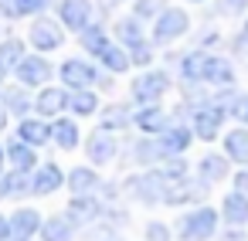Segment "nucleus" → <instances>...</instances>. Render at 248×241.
<instances>
[{"label": "nucleus", "mask_w": 248, "mask_h": 241, "mask_svg": "<svg viewBox=\"0 0 248 241\" xmlns=\"http://www.w3.org/2000/svg\"><path fill=\"white\" fill-rule=\"evenodd\" d=\"M217 221H221V211L194 207L177 221V234H180V241H211L217 231Z\"/></svg>", "instance_id": "obj_1"}, {"label": "nucleus", "mask_w": 248, "mask_h": 241, "mask_svg": "<svg viewBox=\"0 0 248 241\" xmlns=\"http://www.w3.org/2000/svg\"><path fill=\"white\" fill-rule=\"evenodd\" d=\"M224 116H228V109L221 102H214V99H204L201 105H194L190 109V129H194V136L204 139V143L217 139V133L224 126Z\"/></svg>", "instance_id": "obj_2"}, {"label": "nucleus", "mask_w": 248, "mask_h": 241, "mask_svg": "<svg viewBox=\"0 0 248 241\" xmlns=\"http://www.w3.org/2000/svg\"><path fill=\"white\" fill-rule=\"evenodd\" d=\"M190 31V17L184 7H163L153 21V31H150V41L153 45H173L177 38H184Z\"/></svg>", "instance_id": "obj_3"}, {"label": "nucleus", "mask_w": 248, "mask_h": 241, "mask_svg": "<svg viewBox=\"0 0 248 241\" xmlns=\"http://www.w3.org/2000/svg\"><path fill=\"white\" fill-rule=\"evenodd\" d=\"M167 92H170V75L160 72V68H146L143 75H136V78L129 82V95H133L136 105H153V102H160Z\"/></svg>", "instance_id": "obj_4"}, {"label": "nucleus", "mask_w": 248, "mask_h": 241, "mask_svg": "<svg viewBox=\"0 0 248 241\" xmlns=\"http://www.w3.org/2000/svg\"><path fill=\"white\" fill-rule=\"evenodd\" d=\"M167 187H170V180L163 177V170H160V166H150L146 173H140V177L126 180V194H129V197H136L140 204H163Z\"/></svg>", "instance_id": "obj_5"}, {"label": "nucleus", "mask_w": 248, "mask_h": 241, "mask_svg": "<svg viewBox=\"0 0 248 241\" xmlns=\"http://www.w3.org/2000/svg\"><path fill=\"white\" fill-rule=\"evenodd\" d=\"M58 78H62V85H65L68 92H75V89H92V85H99L102 72H99L89 58H65L62 68H58Z\"/></svg>", "instance_id": "obj_6"}, {"label": "nucleus", "mask_w": 248, "mask_h": 241, "mask_svg": "<svg viewBox=\"0 0 248 241\" xmlns=\"http://www.w3.org/2000/svg\"><path fill=\"white\" fill-rule=\"evenodd\" d=\"M51 75H55V68H51V61L38 51V55H24L21 61H17V68H14V78H17V85H24V89H45L48 82H51Z\"/></svg>", "instance_id": "obj_7"}, {"label": "nucleus", "mask_w": 248, "mask_h": 241, "mask_svg": "<svg viewBox=\"0 0 248 241\" xmlns=\"http://www.w3.org/2000/svg\"><path fill=\"white\" fill-rule=\"evenodd\" d=\"M28 41H31L41 55L58 51V48L65 45V24H62V21H51V17H45V14H38V21H34L31 31H28Z\"/></svg>", "instance_id": "obj_8"}, {"label": "nucleus", "mask_w": 248, "mask_h": 241, "mask_svg": "<svg viewBox=\"0 0 248 241\" xmlns=\"http://www.w3.org/2000/svg\"><path fill=\"white\" fill-rule=\"evenodd\" d=\"M201 85H214V89H231L234 85V65L224 55H211L204 58V72H201Z\"/></svg>", "instance_id": "obj_9"}, {"label": "nucleus", "mask_w": 248, "mask_h": 241, "mask_svg": "<svg viewBox=\"0 0 248 241\" xmlns=\"http://www.w3.org/2000/svg\"><path fill=\"white\" fill-rule=\"evenodd\" d=\"M197 136H194V129L190 126H184V122H170L160 136H156V143H160V150H163V156H184L187 150H190V143H194Z\"/></svg>", "instance_id": "obj_10"}, {"label": "nucleus", "mask_w": 248, "mask_h": 241, "mask_svg": "<svg viewBox=\"0 0 248 241\" xmlns=\"http://www.w3.org/2000/svg\"><path fill=\"white\" fill-rule=\"evenodd\" d=\"M116 153H119V143H116V136L106 133V129H95V133L85 139V156H89L92 166H106V163H112Z\"/></svg>", "instance_id": "obj_11"}, {"label": "nucleus", "mask_w": 248, "mask_h": 241, "mask_svg": "<svg viewBox=\"0 0 248 241\" xmlns=\"http://www.w3.org/2000/svg\"><path fill=\"white\" fill-rule=\"evenodd\" d=\"M65 214L72 217V224H75V227H82V224L99 221V217L106 214V204H102L95 194H72V204H68V211H65Z\"/></svg>", "instance_id": "obj_12"}, {"label": "nucleus", "mask_w": 248, "mask_h": 241, "mask_svg": "<svg viewBox=\"0 0 248 241\" xmlns=\"http://www.w3.org/2000/svg\"><path fill=\"white\" fill-rule=\"evenodd\" d=\"M92 0H58V21L75 34L92 24Z\"/></svg>", "instance_id": "obj_13"}, {"label": "nucleus", "mask_w": 248, "mask_h": 241, "mask_svg": "<svg viewBox=\"0 0 248 241\" xmlns=\"http://www.w3.org/2000/svg\"><path fill=\"white\" fill-rule=\"evenodd\" d=\"M68 109V89L62 85H45L38 95H34V112L41 116V119H58L62 112Z\"/></svg>", "instance_id": "obj_14"}, {"label": "nucleus", "mask_w": 248, "mask_h": 241, "mask_svg": "<svg viewBox=\"0 0 248 241\" xmlns=\"http://www.w3.org/2000/svg\"><path fill=\"white\" fill-rule=\"evenodd\" d=\"M170 122H173V119L167 116V109H163L160 102H153V105H140V109L133 112V126H136L143 136H160Z\"/></svg>", "instance_id": "obj_15"}, {"label": "nucleus", "mask_w": 248, "mask_h": 241, "mask_svg": "<svg viewBox=\"0 0 248 241\" xmlns=\"http://www.w3.org/2000/svg\"><path fill=\"white\" fill-rule=\"evenodd\" d=\"M62 187H65V170L58 163H38L34 166V173H31V194L34 197H48Z\"/></svg>", "instance_id": "obj_16"}, {"label": "nucleus", "mask_w": 248, "mask_h": 241, "mask_svg": "<svg viewBox=\"0 0 248 241\" xmlns=\"http://www.w3.org/2000/svg\"><path fill=\"white\" fill-rule=\"evenodd\" d=\"M207 194V183L197 177V180H190V177H184V180H173L170 187H167V197H163V204H170V207H184V204H194V200H201Z\"/></svg>", "instance_id": "obj_17"}, {"label": "nucleus", "mask_w": 248, "mask_h": 241, "mask_svg": "<svg viewBox=\"0 0 248 241\" xmlns=\"http://www.w3.org/2000/svg\"><path fill=\"white\" fill-rule=\"evenodd\" d=\"M41 214L34 207H21L11 214V241H31L38 231H41Z\"/></svg>", "instance_id": "obj_18"}, {"label": "nucleus", "mask_w": 248, "mask_h": 241, "mask_svg": "<svg viewBox=\"0 0 248 241\" xmlns=\"http://www.w3.org/2000/svg\"><path fill=\"white\" fill-rule=\"evenodd\" d=\"M17 139H24V143H31L34 150L38 146H45L48 139H51V122L48 119H34V116H24V119H17Z\"/></svg>", "instance_id": "obj_19"}, {"label": "nucleus", "mask_w": 248, "mask_h": 241, "mask_svg": "<svg viewBox=\"0 0 248 241\" xmlns=\"http://www.w3.org/2000/svg\"><path fill=\"white\" fill-rule=\"evenodd\" d=\"M65 187L72 194H95L102 187V177H99L95 166H75V170L65 173Z\"/></svg>", "instance_id": "obj_20"}, {"label": "nucleus", "mask_w": 248, "mask_h": 241, "mask_svg": "<svg viewBox=\"0 0 248 241\" xmlns=\"http://www.w3.org/2000/svg\"><path fill=\"white\" fill-rule=\"evenodd\" d=\"M7 163L14 166V170H24V173H34V166H38V153H34V146L31 143H24V139H11L7 146Z\"/></svg>", "instance_id": "obj_21"}, {"label": "nucleus", "mask_w": 248, "mask_h": 241, "mask_svg": "<svg viewBox=\"0 0 248 241\" xmlns=\"http://www.w3.org/2000/svg\"><path fill=\"white\" fill-rule=\"evenodd\" d=\"M221 217H224V224H231V227L248 224V197H245L241 190L224 194V200H221Z\"/></svg>", "instance_id": "obj_22"}, {"label": "nucleus", "mask_w": 248, "mask_h": 241, "mask_svg": "<svg viewBox=\"0 0 248 241\" xmlns=\"http://www.w3.org/2000/svg\"><path fill=\"white\" fill-rule=\"evenodd\" d=\"M95 61H99L106 72H112V75H123V72H129V65H133V61H129V51H126L119 41H109V45L95 55Z\"/></svg>", "instance_id": "obj_23"}, {"label": "nucleus", "mask_w": 248, "mask_h": 241, "mask_svg": "<svg viewBox=\"0 0 248 241\" xmlns=\"http://www.w3.org/2000/svg\"><path fill=\"white\" fill-rule=\"evenodd\" d=\"M228 156L224 153H207V156H201L197 160V177L211 187V183H221L224 177H228Z\"/></svg>", "instance_id": "obj_24"}, {"label": "nucleus", "mask_w": 248, "mask_h": 241, "mask_svg": "<svg viewBox=\"0 0 248 241\" xmlns=\"http://www.w3.org/2000/svg\"><path fill=\"white\" fill-rule=\"evenodd\" d=\"M41 241H75V224L68 214H51L48 221H41Z\"/></svg>", "instance_id": "obj_25"}, {"label": "nucleus", "mask_w": 248, "mask_h": 241, "mask_svg": "<svg viewBox=\"0 0 248 241\" xmlns=\"http://www.w3.org/2000/svg\"><path fill=\"white\" fill-rule=\"evenodd\" d=\"M31 194V177L24 170H4L0 173V200H11V197H24Z\"/></svg>", "instance_id": "obj_26"}, {"label": "nucleus", "mask_w": 248, "mask_h": 241, "mask_svg": "<svg viewBox=\"0 0 248 241\" xmlns=\"http://www.w3.org/2000/svg\"><path fill=\"white\" fill-rule=\"evenodd\" d=\"M4 109L11 112V116H17V119H24V116H31L34 112V99L28 95V89L24 85H11V89H4Z\"/></svg>", "instance_id": "obj_27"}, {"label": "nucleus", "mask_w": 248, "mask_h": 241, "mask_svg": "<svg viewBox=\"0 0 248 241\" xmlns=\"http://www.w3.org/2000/svg\"><path fill=\"white\" fill-rule=\"evenodd\" d=\"M78 126H75V119H68V116H58V119H51V143L58 146V150H75L78 146Z\"/></svg>", "instance_id": "obj_28"}, {"label": "nucleus", "mask_w": 248, "mask_h": 241, "mask_svg": "<svg viewBox=\"0 0 248 241\" xmlns=\"http://www.w3.org/2000/svg\"><path fill=\"white\" fill-rule=\"evenodd\" d=\"M133 160H136L140 166H160L167 156H163V150H160L156 136H143V139H136V143H133Z\"/></svg>", "instance_id": "obj_29"}, {"label": "nucleus", "mask_w": 248, "mask_h": 241, "mask_svg": "<svg viewBox=\"0 0 248 241\" xmlns=\"http://www.w3.org/2000/svg\"><path fill=\"white\" fill-rule=\"evenodd\" d=\"M224 156H228L231 163L248 166V129H245V126L224 133Z\"/></svg>", "instance_id": "obj_30"}, {"label": "nucleus", "mask_w": 248, "mask_h": 241, "mask_svg": "<svg viewBox=\"0 0 248 241\" xmlns=\"http://www.w3.org/2000/svg\"><path fill=\"white\" fill-rule=\"evenodd\" d=\"M21 58H24V41L21 38H4V41H0V78L14 75Z\"/></svg>", "instance_id": "obj_31"}, {"label": "nucleus", "mask_w": 248, "mask_h": 241, "mask_svg": "<svg viewBox=\"0 0 248 241\" xmlns=\"http://www.w3.org/2000/svg\"><path fill=\"white\" fill-rule=\"evenodd\" d=\"M112 34H116V41L123 45V48H129V45H136V41H143L146 34H143V21L140 17H119L116 24H112Z\"/></svg>", "instance_id": "obj_32"}, {"label": "nucleus", "mask_w": 248, "mask_h": 241, "mask_svg": "<svg viewBox=\"0 0 248 241\" xmlns=\"http://www.w3.org/2000/svg\"><path fill=\"white\" fill-rule=\"evenodd\" d=\"M68 112L72 116H95L99 112V95L92 89H75L68 92Z\"/></svg>", "instance_id": "obj_33"}, {"label": "nucleus", "mask_w": 248, "mask_h": 241, "mask_svg": "<svg viewBox=\"0 0 248 241\" xmlns=\"http://www.w3.org/2000/svg\"><path fill=\"white\" fill-rule=\"evenodd\" d=\"M78 41H82V48H85V51L95 58V55H99V51L109 45V31H106L99 21H92L89 28H82V31H78Z\"/></svg>", "instance_id": "obj_34"}, {"label": "nucleus", "mask_w": 248, "mask_h": 241, "mask_svg": "<svg viewBox=\"0 0 248 241\" xmlns=\"http://www.w3.org/2000/svg\"><path fill=\"white\" fill-rule=\"evenodd\" d=\"M204 58H207V51H201V48H194V51H187V55L180 58V78H184L187 85H201Z\"/></svg>", "instance_id": "obj_35"}, {"label": "nucleus", "mask_w": 248, "mask_h": 241, "mask_svg": "<svg viewBox=\"0 0 248 241\" xmlns=\"http://www.w3.org/2000/svg\"><path fill=\"white\" fill-rule=\"evenodd\" d=\"M129 122H133L129 105H106V109H102V122H99V129H106V133H119V129H129Z\"/></svg>", "instance_id": "obj_36"}, {"label": "nucleus", "mask_w": 248, "mask_h": 241, "mask_svg": "<svg viewBox=\"0 0 248 241\" xmlns=\"http://www.w3.org/2000/svg\"><path fill=\"white\" fill-rule=\"evenodd\" d=\"M126 51H129V61H133V65H140V68H150V65H153V41H150V38L129 45Z\"/></svg>", "instance_id": "obj_37"}, {"label": "nucleus", "mask_w": 248, "mask_h": 241, "mask_svg": "<svg viewBox=\"0 0 248 241\" xmlns=\"http://www.w3.org/2000/svg\"><path fill=\"white\" fill-rule=\"evenodd\" d=\"M160 11H163V0H133V17L140 21H156Z\"/></svg>", "instance_id": "obj_38"}, {"label": "nucleus", "mask_w": 248, "mask_h": 241, "mask_svg": "<svg viewBox=\"0 0 248 241\" xmlns=\"http://www.w3.org/2000/svg\"><path fill=\"white\" fill-rule=\"evenodd\" d=\"M160 170H163V177L173 183V180H184L187 177V160L184 156H167L163 163H160Z\"/></svg>", "instance_id": "obj_39"}, {"label": "nucleus", "mask_w": 248, "mask_h": 241, "mask_svg": "<svg viewBox=\"0 0 248 241\" xmlns=\"http://www.w3.org/2000/svg\"><path fill=\"white\" fill-rule=\"evenodd\" d=\"M228 116H234L241 126H248V92H234V99L228 102Z\"/></svg>", "instance_id": "obj_40"}, {"label": "nucleus", "mask_w": 248, "mask_h": 241, "mask_svg": "<svg viewBox=\"0 0 248 241\" xmlns=\"http://www.w3.org/2000/svg\"><path fill=\"white\" fill-rule=\"evenodd\" d=\"M51 0H14V7H17V17H38L48 11Z\"/></svg>", "instance_id": "obj_41"}, {"label": "nucleus", "mask_w": 248, "mask_h": 241, "mask_svg": "<svg viewBox=\"0 0 248 241\" xmlns=\"http://www.w3.org/2000/svg\"><path fill=\"white\" fill-rule=\"evenodd\" d=\"M248 0H217V14L221 17H245Z\"/></svg>", "instance_id": "obj_42"}, {"label": "nucleus", "mask_w": 248, "mask_h": 241, "mask_svg": "<svg viewBox=\"0 0 248 241\" xmlns=\"http://www.w3.org/2000/svg\"><path fill=\"white\" fill-rule=\"evenodd\" d=\"M82 241H123V238H119L112 227H106V224H102V227H92V231H85V234H82Z\"/></svg>", "instance_id": "obj_43"}, {"label": "nucleus", "mask_w": 248, "mask_h": 241, "mask_svg": "<svg viewBox=\"0 0 248 241\" xmlns=\"http://www.w3.org/2000/svg\"><path fill=\"white\" fill-rule=\"evenodd\" d=\"M146 241H170V227L163 221H150L146 224Z\"/></svg>", "instance_id": "obj_44"}, {"label": "nucleus", "mask_w": 248, "mask_h": 241, "mask_svg": "<svg viewBox=\"0 0 248 241\" xmlns=\"http://www.w3.org/2000/svg\"><path fill=\"white\" fill-rule=\"evenodd\" d=\"M234 190H241V194L248 197V166H241V170L234 173Z\"/></svg>", "instance_id": "obj_45"}, {"label": "nucleus", "mask_w": 248, "mask_h": 241, "mask_svg": "<svg viewBox=\"0 0 248 241\" xmlns=\"http://www.w3.org/2000/svg\"><path fill=\"white\" fill-rule=\"evenodd\" d=\"M0 14H4L7 21H14V17H17V7H14V0H0Z\"/></svg>", "instance_id": "obj_46"}, {"label": "nucleus", "mask_w": 248, "mask_h": 241, "mask_svg": "<svg viewBox=\"0 0 248 241\" xmlns=\"http://www.w3.org/2000/svg\"><path fill=\"white\" fill-rule=\"evenodd\" d=\"M0 241H11V217L0 214Z\"/></svg>", "instance_id": "obj_47"}, {"label": "nucleus", "mask_w": 248, "mask_h": 241, "mask_svg": "<svg viewBox=\"0 0 248 241\" xmlns=\"http://www.w3.org/2000/svg\"><path fill=\"white\" fill-rule=\"evenodd\" d=\"M221 241H245V231H241V227H231V231L221 234Z\"/></svg>", "instance_id": "obj_48"}, {"label": "nucleus", "mask_w": 248, "mask_h": 241, "mask_svg": "<svg viewBox=\"0 0 248 241\" xmlns=\"http://www.w3.org/2000/svg\"><path fill=\"white\" fill-rule=\"evenodd\" d=\"M7 116H11V112L4 109V102H0V129H7Z\"/></svg>", "instance_id": "obj_49"}, {"label": "nucleus", "mask_w": 248, "mask_h": 241, "mask_svg": "<svg viewBox=\"0 0 248 241\" xmlns=\"http://www.w3.org/2000/svg\"><path fill=\"white\" fill-rule=\"evenodd\" d=\"M238 41H241V45H248V17H245V24H241V34H238Z\"/></svg>", "instance_id": "obj_50"}, {"label": "nucleus", "mask_w": 248, "mask_h": 241, "mask_svg": "<svg viewBox=\"0 0 248 241\" xmlns=\"http://www.w3.org/2000/svg\"><path fill=\"white\" fill-rule=\"evenodd\" d=\"M4 166H7V150L0 146V173H4Z\"/></svg>", "instance_id": "obj_51"}, {"label": "nucleus", "mask_w": 248, "mask_h": 241, "mask_svg": "<svg viewBox=\"0 0 248 241\" xmlns=\"http://www.w3.org/2000/svg\"><path fill=\"white\" fill-rule=\"evenodd\" d=\"M102 7H116V4H123V0H99Z\"/></svg>", "instance_id": "obj_52"}, {"label": "nucleus", "mask_w": 248, "mask_h": 241, "mask_svg": "<svg viewBox=\"0 0 248 241\" xmlns=\"http://www.w3.org/2000/svg\"><path fill=\"white\" fill-rule=\"evenodd\" d=\"M187 4H204V0H187Z\"/></svg>", "instance_id": "obj_53"}]
</instances>
